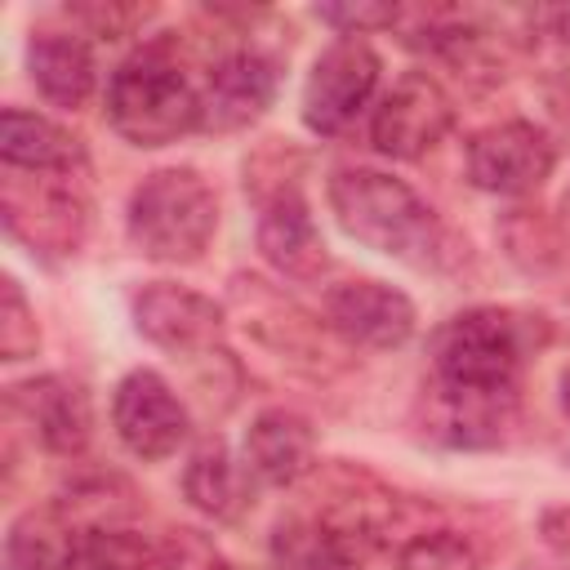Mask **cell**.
<instances>
[{
  "label": "cell",
  "mask_w": 570,
  "mask_h": 570,
  "mask_svg": "<svg viewBox=\"0 0 570 570\" xmlns=\"http://www.w3.org/2000/svg\"><path fill=\"white\" fill-rule=\"evenodd\" d=\"M539 530L557 552H570V508H548L539 517Z\"/></svg>",
  "instance_id": "cell-32"
},
{
  "label": "cell",
  "mask_w": 570,
  "mask_h": 570,
  "mask_svg": "<svg viewBox=\"0 0 570 570\" xmlns=\"http://www.w3.org/2000/svg\"><path fill=\"white\" fill-rule=\"evenodd\" d=\"M232 298L240 303L245 312V325L276 352L294 356V361H325V334L330 325L325 321H312L307 312H298L285 294L267 289L258 276H236L232 281Z\"/></svg>",
  "instance_id": "cell-18"
},
{
  "label": "cell",
  "mask_w": 570,
  "mask_h": 570,
  "mask_svg": "<svg viewBox=\"0 0 570 570\" xmlns=\"http://www.w3.org/2000/svg\"><path fill=\"white\" fill-rule=\"evenodd\" d=\"M156 570H232V566L200 530L178 525V530H165V539L156 543Z\"/></svg>",
  "instance_id": "cell-29"
},
{
  "label": "cell",
  "mask_w": 570,
  "mask_h": 570,
  "mask_svg": "<svg viewBox=\"0 0 570 570\" xmlns=\"http://www.w3.org/2000/svg\"><path fill=\"white\" fill-rule=\"evenodd\" d=\"M111 428H116L120 445L134 459L156 463V459H169L187 441L191 414H187V405L178 401V392L156 370H134V374H125L116 383Z\"/></svg>",
  "instance_id": "cell-10"
},
{
  "label": "cell",
  "mask_w": 570,
  "mask_h": 570,
  "mask_svg": "<svg viewBox=\"0 0 570 570\" xmlns=\"http://www.w3.org/2000/svg\"><path fill=\"white\" fill-rule=\"evenodd\" d=\"M107 120L134 147L178 142L200 129V89L187 80L169 40L134 49L107 80Z\"/></svg>",
  "instance_id": "cell-2"
},
{
  "label": "cell",
  "mask_w": 570,
  "mask_h": 570,
  "mask_svg": "<svg viewBox=\"0 0 570 570\" xmlns=\"http://www.w3.org/2000/svg\"><path fill=\"white\" fill-rule=\"evenodd\" d=\"M552 338L548 316L517 307H468L432 334L436 383L454 387H517L525 356Z\"/></svg>",
  "instance_id": "cell-3"
},
{
  "label": "cell",
  "mask_w": 570,
  "mask_h": 570,
  "mask_svg": "<svg viewBox=\"0 0 570 570\" xmlns=\"http://www.w3.org/2000/svg\"><path fill=\"white\" fill-rule=\"evenodd\" d=\"M525 45L548 71H570V4H534L525 13Z\"/></svg>",
  "instance_id": "cell-27"
},
{
  "label": "cell",
  "mask_w": 570,
  "mask_h": 570,
  "mask_svg": "<svg viewBox=\"0 0 570 570\" xmlns=\"http://www.w3.org/2000/svg\"><path fill=\"white\" fill-rule=\"evenodd\" d=\"M0 214H4L9 236H18L31 254H45V258L76 254L89 232V200H85L76 174L4 169Z\"/></svg>",
  "instance_id": "cell-5"
},
{
  "label": "cell",
  "mask_w": 570,
  "mask_h": 570,
  "mask_svg": "<svg viewBox=\"0 0 570 570\" xmlns=\"http://www.w3.org/2000/svg\"><path fill=\"white\" fill-rule=\"evenodd\" d=\"M557 142L530 120H499L468 138V178L494 196H530L548 183Z\"/></svg>",
  "instance_id": "cell-9"
},
{
  "label": "cell",
  "mask_w": 570,
  "mask_h": 570,
  "mask_svg": "<svg viewBox=\"0 0 570 570\" xmlns=\"http://www.w3.org/2000/svg\"><path fill=\"white\" fill-rule=\"evenodd\" d=\"M401 512L405 499L392 494L379 476L361 468H338L325 490V503L316 508V521H325L361 561L374 548H392V534L401 530Z\"/></svg>",
  "instance_id": "cell-13"
},
{
  "label": "cell",
  "mask_w": 570,
  "mask_h": 570,
  "mask_svg": "<svg viewBox=\"0 0 570 570\" xmlns=\"http://www.w3.org/2000/svg\"><path fill=\"white\" fill-rule=\"evenodd\" d=\"M414 303L383 285V281H343L325 294V325L330 334H338L352 347H370V352H387L401 347L414 334Z\"/></svg>",
  "instance_id": "cell-14"
},
{
  "label": "cell",
  "mask_w": 570,
  "mask_h": 570,
  "mask_svg": "<svg viewBox=\"0 0 570 570\" xmlns=\"http://www.w3.org/2000/svg\"><path fill=\"white\" fill-rule=\"evenodd\" d=\"M330 209L338 227L410 267H441L450 258V236L436 209L401 178L383 169H334L330 178Z\"/></svg>",
  "instance_id": "cell-1"
},
{
  "label": "cell",
  "mask_w": 570,
  "mask_h": 570,
  "mask_svg": "<svg viewBox=\"0 0 570 570\" xmlns=\"http://www.w3.org/2000/svg\"><path fill=\"white\" fill-rule=\"evenodd\" d=\"M125 227H129V240L142 258L196 263L214 240L218 200L196 169H187V165L156 169L134 187Z\"/></svg>",
  "instance_id": "cell-4"
},
{
  "label": "cell",
  "mask_w": 570,
  "mask_h": 570,
  "mask_svg": "<svg viewBox=\"0 0 570 570\" xmlns=\"http://www.w3.org/2000/svg\"><path fill=\"white\" fill-rule=\"evenodd\" d=\"M183 494L196 512H205L209 521L236 525L249 503H254V485H249V468L232 459V450L214 436L200 441L183 468Z\"/></svg>",
  "instance_id": "cell-21"
},
{
  "label": "cell",
  "mask_w": 570,
  "mask_h": 570,
  "mask_svg": "<svg viewBox=\"0 0 570 570\" xmlns=\"http://www.w3.org/2000/svg\"><path fill=\"white\" fill-rule=\"evenodd\" d=\"M276 80H281L276 58H267L263 49H227L205 71V85H200V129L236 134V129L254 125L272 107Z\"/></svg>",
  "instance_id": "cell-11"
},
{
  "label": "cell",
  "mask_w": 570,
  "mask_h": 570,
  "mask_svg": "<svg viewBox=\"0 0 570 570\" xmlns=\"http://www.w3.org/2000/svg\"><path fill=\"white\" fill-rule=\"evenodd\" d=\"M134 325H138V334L147 343H156L169 356H183V361H218V356H227V347H223L227 316L200 289L151 281L134 298Z\"/></svg>",
  "instance_id": "cell-6"
},
{
  "label": "cell",
  "mask_w": 570,
  "mask_h": 570,
  "mask_svg": "<svg viewBox=\"0 0 570 570\" xmlns=\"http://www.w3.org/2000/svg\"><path fill=\"white\" fill-rule=\"evenodd\" d=\"M379 89V53L361 36L334 40L307 71L303 125L321 138H338Z\"/></svg>",
  "instance_id": "cell-7"
},
{
  "label": "cell",
  "mask_w": 570,
  "mask_h": 570,
  "mask_svg": "<svg viewBox=\"0 0 570 570\" xmlns=\"http://www.w3.org/2000/svg\"><path fill=\"white\" fill-rule=\"evenodd\" d=\"M67 539L71 525L53 508H31L9 525L4 570H67Z\"/></svg>",
  "instance_id": "cell-25"
},
{
  "label": "cell",
  "mask_w": 570,
  "mask_h": 570,
  "mask_svg": "<svg viewBox=\"0 0 570 570\" xmlns=\"http://www.w3.org/2000/svg\"><path fill=\"white\" fill-rule=\"evenodd\" d=\"M49 508H53L71 530L120 525V521L134 512V490H129V481L116 476V472H89V476H76L71 485H62Z\"/></svg>",
  "instance_id": "cell-23"
},
{
  "label": "cell",
  "mask_w": 570,
  "mask_h": 570,
  "mask_svg": "<svg viewBox=\"0 0 570 570\" xmlns=\"http://www.w3.org/2000/svg\"><path fill=\"white\" fill-rule=\"evenodd\" d=\"M396 570H485V548L450 525H423L392 548Z\"/></svg>",
  "instance_id": "cell-26"
},
{
  "label": "cell",
  "mask_w": 570,
  "mask_h": 570,
  "mask_svg": "<svg viewBox=\"0 0 570 570\" xmlns=\"http://www.w3.org/2000/svg\"><path fill=\"white\" fill-rule=\"evenodd\" d=\"M0 156L4 169H27V174H80L89 160L85 142L71 129L22 107L0 111Z\"/></svg>",
  "instance_id": "cell-19"
},
{
  "label": "cell",
  "mask_w": 570,
  "mask_h": 570,
  "mask_svg": "<svg viewBox=\"0 0 570 570\" xmlns=\"http://www.w3.org/2000/svg\"><path fill=\"white\" fill-rule=\"evenodd\" d=\"M156 9L151 4H71L67 18L85 27V36H98V40H120V36H134Z\"/></svg>",
  "instance_id": "cell-30"
},
{
  "label": "cell",
  "mask_w": 570,
  "mask_h": 570,
  "mask_svg": "<svg viewBox=\"0 0 570 570\" xmlns=\"http://www.w3.org/2000/svg\"><path fill=\"white\" fill-rule=\"evenodd\" d=\"M272 570H356V552L316 517H285L267 543Z\"/></svg>",
  "instance_id": "cell-22"
},
{
  "label": "cell",
  "mask_w": 570,
  "mask_h": 570,
  "mask_svg": "<svg viewBox=\"0 0 570 570\" xmlns=\"http://www.w3.org/2000/svg\"><path fill=\"white\" fill-rule=\"evenodd\" d=\"M557 387H561V410H566V419H570V365L561 370V383H557Z\"/></svg>",
  "instance_id": "cell-34"
},
{
  "label": "cell",
  "mask_w": 570,
  "mask_h": 570,
  "mask_svg": "<svg viewBox=\"0 0 570 570\" xmlns=\"http://www.w3.org/2000/svg\"><path fill=\"white\" fill-rule=\"evenodd\" d=\"M27 71L45 102L71 107V111L85 107V98L94 94V80H98L94 49H89L85 31H36L27 45Z\"/></svg>",
  "instance_id": "cell-20"
},
{
  "label": "cell",
  "mask_w": 570,
  "mask_h": 570,
  "mask_svg": "<svg viewBox=\"0 0 570 570\" xmlns=\"http://www.w3.org/2000/svg\"><path fill=\"white\" fill-rule=\"evenodd\" d=\"M521 570H570V566H543V561H525Z\"/></svg>",
  "instance_id": "cell-35"
},
{
  "label": "cell",
  "mask_w": 570,
  "mask_h": 570,
  "mask_svg": "<svg viewBox=\"0 0 570 570\" xmlns=\"http://www.w3.org/2000/svg\"><path fill=\"white\" fill-rule=\"evenodd\" d=\"M316 18L338 27L343 36H365V31L392 27L396 22V4H325V9H316Z\"/></svg>",
  "instance_id": "cell-31"
},
{
  "label": "cell",
  "mask_w": 570,
  "mask_h": 570,
  "mask_svg": "<svg viewBox=\"0 0 570 570\" xmlns=\"http://www.w3.org/2000/svg\"><path fill=\"white\" fill-rule=\"evenodd\" d=\"M4 401H9V414H18L31 428L40 450H49L58 459L85 454V445L94 436V405H89V392L76 379L36 374L27 383H13Z\"/></svg>",
  "instance_id": "cell-12"
},
{
  "label": "cell",
  "mask_w": 570,
  "mask_h": 570,
  "mask_svg": "<svg viewBox=\"0 0 570 570\" xmlns=\"http://www.w3.org/2000/svg\"><path fill=\"white\" fill-rule=\"evenodd\" d=\"M67 570H156V543L125 525L71 530Z\"/></svg>",
  "instance_id": "cell-24"
},
{
  "label": "cell",
  "mask_w": 570,
  "mask_h": 570,
  "mask_svg": "<svg viewBox=\"0 0 570 570\" xmlns=\"http://www.w3.org/2000/svg\"><path fill=\"white\" fill-rule=\"evenodd\" d=\"M423 419H428V436L441 445H459V450L499 445L517 419V387H454L432 379L423 396Z\"/></svg>",
  "instance_id": "cell-15"
},
{
  "label": "cell",
  "mask_w": 570,
  "mask_h": 570,
  "mask_svg": "<svg viewBox=\"0 0 570 570\" xmlns=\"http://www.w3.org/2000/svg\"><path fill=\"white\" fill-rule=\"evenodd\" d=\"M258 254L285 276V281H298V285H312L330 272V249H325V236L303 200L298 187H285V191H272L263 196V214H258Z\"/></svg>",
  "instance_id": "cell-16"
},
{
  "label": "cell",
  "mask_w": 570,
  "mask_h": 570,
  "mask_svg": "<svg viewBox=\"0 0 570 570\" xmlns=\"http://www.w3.org/2000/svg\"><path fill=\"white\" fill-rule=\"evenodd\" d=\"M40 347V330H36V312L22 298V285L13 276L0 281V356L4 361H27Z\"/></svg>",
  "instance_id": "cell-28"
},
{
  "label": "cell",
  "mask_w": 570,
  "mask_h": 570,
  "mask_svg": "<svg viewBox=\"0 0 570 570\" xmlns=\"http://www.w3.org/2000/svg\"><path fill=\"white\" fill-rule=\"evenodd\" d=\"M263 485H298L316 468V428L294 410H263L245 432V459Z\"/></svg>",
  "instance_id": "cell-17"
},
{
  "label": "cell",
  "mask_w": 570,
  "mask_h": 570,
  "mask_svg": "<svg viewBox=\"0 0 570 570\" xmlns=\"http://www.w3.org/2000/svg\"><path fill=\"white\" fill-rule=\"evenodd\" d=\"M557 232H561V245H570V187L561 196V218H557Z\"/></svg>",
  "instance_id": "cell-33"
},
{
  "label": "cell",
  "mask_w": 570,
  "mask_h": 570,
  "mask_svg": "<svg viewBox=\"0 0 570 570\" xmlns=\"http://www.w3.org/2000/svg\"><path fill=\"white\" fill-rule=\"evenodd\" d=\"M454 125V98L445 85L428 71H405L374 107L370 138L392 160H419L428 156Z\"/></svg>",
  "instance_id": "cell-8"
}]
</instances>
